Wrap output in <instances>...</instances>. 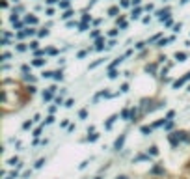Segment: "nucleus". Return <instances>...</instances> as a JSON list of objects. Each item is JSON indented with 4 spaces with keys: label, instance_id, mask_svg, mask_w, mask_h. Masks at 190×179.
Instances as JSON below:
<instances>
[{
    "label": "nucleus",
    "instance_id": "6e6552de",
    "mask_svg": "<svg viewBox=\"0 0 190 179\" xmlns=\"http://www.w3.org/2000/svg\"><path fill=\"white\" fill-rule=\"evenodd\" d=\"M116 120H117V116H116V114H114V116H110V120L106 121V129H110V127H112V123H114Z\"/></svg>",
    "mask_w": 190,
    "mask_h": 179
},
{
    "label": "nucleus",
    "instance_id": "a18cd8bd",
    "mask_svg": "<svg viewBox=\"0 0 190 179\" xmlns=\"http://www.w3.org/2000/svg\"><path fill=\"white\" fill-rule=\"evenodd\" d=\"M95 179H101V177H95Z\"/></svg>",
    "mask_w": 190,
    "mask_h": 179
},
{
    "label": "nucleus",
    "instance_id": "aec40b11",
    "mask_svg": "<svg viewBox=\"0 0 190 179\" xmlns=\"http://www.w3.org/2000/svg\"><path fill=\"white\" fill-rule=\"evenodd\" d=\"M103 62H104V60H97V62H93V64L89 65V69H93V67H97V65H99V64H103Z\"/></svg>",
    "mask_w": 190,
    "mask_h": 179
},
{
    "label": "nucleus",
    "instance_id": "20e7f679",
    "mask_svg": "<svg viewBox=\"0 0 190 179\" xmlns=\"http://www.w3.org/2000/svg\"><path fill=\"white\" fill-rule=\"evenodd\" d=\"M125 138H127V136H125V134H121V136H119V138L116 140V144H114V149H116V151H119V149L123 147V144H125Z\"/></svg>",
    "mask_w": 190,
    "mask_h": 179
},
{
    "label": "nucleus",
    "instance_id": "4468645a",
    "mask_svg": "<svg viewBox=\"0 0 190 179\" xmlns=\"http://www.w3.org/2000/svg\"><path fill=\"white\" fill-rule=\"evenodd\" d=\"M78 118H80V120H86V118H88V110H80V112H78Z\"/></svg>",
    "mask_w": 190,
    "mask_h": 179
},
{
    "label": "nucleus",
    "instance_id": "f03ea898",
    "mask_svg": "<svg viewBox=\"0 0 190 179\" xmlns=\"http://www.w3.org/2000/svg\"><path fill=\"white\" fill-rule=\"evenodd\" d=\"M186 80H190V71H188V73H186V75H185V77H183V78H179V80H175V82H173V88H181V86L185 84Z\"/></svg>",
    "mask_w": 190,
    "mask_h": 179
},
{
    "label": "nucleus",
    "instance_id": "7ed1b4c3",
    "mask_svg": "<svg viewBox=\"0 0 190 179\" xmlns=\"http://www.w3.org/2000/svg\"><path fill=\"white\" fill-rule=\"evenodd\" d=\"M54 92H56V88L52 86V88H48L47 92H43V101H51L52 99V95H54Z\"/></svg>",
    "mask_w": 190,
    "mask_h": 179
},
{
    "label": "nucleus",
    "instance_id": "39448f33",
    "mask_svg": "<svg viewBox=\"0 0 190 179\" xmlns=\"http://www.w3.org/2000/svg\"><path fill=\"white\" fill-rule=\"evenodd\" d=\"M145 71H147V73H157V64H149V65H145Z\"/></svg>",
    "mask_w": 190,
    "mask_h": 179
},
{
    "label": "nucleus",
    "instance_id": "412c9836",
    "mask_svg": "<svg viewBox=\"0 0 190 179\" xmlns=\"http://www.w3.org/2000/svg\"><path fill=\"white\" fill-rule=\"evenodd\" d=\"M164 172V168H160V166H157V168H153V174H162Z\"/></svg>",
    "mask_w": 190,
    "mask_h": 179
},
{
    "label": "nucleus",
    "instance_id": "2f4dec72",
    "mask_svg": "<svg viewBox=\"0 0 190 179\" xmlns=\"http://www.w3.org/2000/svg\"><path fill=\"white\" fill-rule=\"evenodd\" d=\"M39 134H41V127H37L36 131H34V136H36V138H37V136H39Z\"/></svg>",
    "mask_w": 190,
    "mask_h": 179
},
{
    "label": "nucleus",
    "instance_id": "9d476101",
    "mask_svg": "<svg viewBox=\"0 0 190 179\" xmlns=\"http://www.w3.org/2000/svg\"><path fill=\"white\" fill-rule=\"evenodd\" d=\"M151 131H153V127H149V125H144L142 127V133L144 134H151Z\"/></svg>",
    "mask_w": 190,
    "mask_h": 179
},
{
    "label": "nucleus",
    "instance_id": "f8f14e48",
    "mask_svg": "<svg viewBox=\"0 0 190 179\" xmlns=\"http://www.w3.org/2000/svg\"><path fill=\"white\" fill-rule=\"evenodd\" d=\"M26 23H28V24H36V23H37V19L34 17V15H32V17H26Z\"/></svg>",
    "mask_w": 190,
    "mask_h": 179
},
{
    "label": "nucleus",
    "instance_id": "473e14b6",
    "mask_svg": "<svg viewBox=\"0 0 190 179\" xmlns=\"http://www.w3.org/2000/svg\"><path fill=\"white\" fill-rule=\"evenodd\" d=\"M56 52H58V51H56V49H48V51H47V54H51V56H54Z\"/></svg>",
    "mask_w": 190,
    "mask_h": 179
},
{
    "label": "nucleus",
    "instance_id": "c756f323",
    "mask_svg": "<svg viewBox=\"0 0 190 179\" xmlns=\"http://www.w3.org/2000/svg\"><path fill=\"white\" fill-rule=\"evenodd\" d=\"M65 106L71 108V106H73V99H67V101H65Z\"/></svg>",
    "mask_w": 190,
    "mask_h": 179
},
{
    "label": "nucleus",
    "instance_id": "f704fd0d",
    "mask_svg": "<svg viewBox=\"0 0 190 179\" xmlns=\"http://www.w3.org/2000/svg\"><path fill=\"white\" fill-rule=\"evenodd\" d=\"M17 51H21V52H23V51H26V45H23V43H21V45L17 47Z\"/></svg>",
    "mask_w": 190,
    "mask_h": 179
},
{
    "label": "nucleus",
    "instance_id": "a211bd4d",
    "mask_svg": "<svg viewBox=\"0 0 190 179\" xmlns=\"http://www.w3.org/2000/svg\"><path fill=\"white\" fill-rule=\"evenodd\" d=\"M51 123H54V116H48V118L45 120V125H51Z\"/></svg>",
    "mask_w": 190,
    "mask_h": 179
},
{
    "label": "nucleus",
    "instance_id": "a878e982",
    "mask_svg": "<svg viewBox=\"0 0 190 179\" xmlns=\"http://www.w3.org/2000/svg\"><path fill=\"white\" fill-rule=\"evenodd\" d=\"M117 11H119L117 8H110V10H108V13H110V15H116V13H117Z\"/></svg>",
    "mask_w": 190,
    "mask_h": 179
},
{
    "label": "nucleus",
    "instance_id": "f257e3e1",
    "mask_svg": "<svg viewBox=\"0 0 190 179\" xmlns=\"http://www.w3.org/2000/svg\"><path fill=\"white\" fill-rule=\"evenodd\" d=\"M183 140H186V133H173V134H170V142H172V146H177L179 142H183Z\"/></svg>",
    "mask_w": 190,
    "mask_h": 179
},
{
    "label": "nucleus",
    "instance_id": "ddd939ff",
    "mask_svg": "<svg viewBox=\"0 0 190 179\" xmlns=\"http://www.w3.org/2000/svg\"><path fill=\"white\" fill-rule=\"evenodd\" d=\"M103 43H104V39L99 37V39H97V47H95V49H97V51H103Z\"/></svg>",
    "mask_w": 190,
    "mask_h": 179
},
{
    "label": "nucleus",
    "instance_id": "c03bdc74",
    "mask_svg": "<svg viewBox=\"0 0 190 179\" xmlns=\"http://www.w3.org/2000/svg\"><path fill=\"white\" fill-rule=\"evenodd\" d=\"M188 2V0H181V4H186Z\"/></svg>",
    "mask_w": 190,
    "mask_h": 179
},
{
    "label": "nucleus",
    "instance_id": "9b49d317",
    "mask_svg": "<svg viewBox=\"0 0 190 179\" xmlns=\"http://www.w3.org/2000/svg\"><path fill=\"white\" fill-rule=\"evenodd\" d=\"M131 116H132V112H129V110H123V112H121V118L123 120H129Z\"/></svg>",
    "mask_w": 190,
    "mask_h": 179
},
{
    "label": "nucleus",
    "instance_id": "bb28decb",
    "mask_svg": "<svg viewBox=\"0 0 190 179\" xmlns=\"http://www.w3.org/2000/svg\"><path fill=\"white\" fill-rule=\"evenodd\" d=\"M60 8H69V2H67V0H63V2H60Z\"/></svg>",
    "mask_w": 190,
    "mask_h": 179
},
{
    "label": "nucleus",
    "instance_id": "dca6fc26",
    "mask_svg": "<svg viewBox=\"0 0 190 179\" xmlns=\"http://www.w3.org/2000/svg\"><path fill=\"white\" fill-rule=\"evenodd\" d=\"M168 41H172V37H170V39H168V37H164V39H160V41H158V47H164V45L168 43Z\"/></svg>",
    "mask_w": 190,
    "mask_h": 179
},
{
    "label": "nucleus",
    "instance_id": "cd10ccee",
    "mask_svg": "<svg viewBox=\"0 0 190 179\" xmlns=\"http://www.w3.org/2000/svg\"><path fill=\"white\" fill-rule=\"evenodd\" d=\"M147 159H149V157H145V155H138L136 157V161H147Z\"/></svg>",
    "mask_w": 190,
    "mask_h": 179
},
{
    "label": "nucleus",
    "instance_id": "2eb2a0df",
    "mask_svg": "<svg viewBox=\"0 0 190 179\" xmlns=\"http://www.w3.org/2000/svg\"><path fill=\"white\" fill-rule=\"evenodd\" d=\"M149 153H151V155H158V147H157V146H151V147H149Z\"/></svg>",
    "mask_w": 190,
    "mask_h": 179
},
{
    "label": "nucleus",
    "instance_id": "4be33fe9",
    "mask_svg": "<svg viewBox=\"0 0 190 179\" xmlns=\"http://www.w3.org/2000/svg\"><path fill=\"white\" fill-rule=\"evenodd\" d=\"M10 164H11V166H15V164H19V159H17V157H13V159H10Z\"/></svg>",
    "mask_w": 190,
    "mask_h": 179
},
{
    "label": "nucleus",
    "instance_id": "72a5a7b5",
    "mask_svg": "<svg viewBox=\"0 0 190 179\" xmlns=\"http://www.w3.org/2000/svg\"><path fill=\"white\" fill-rule=\"evenodd\" d=\"M71 15H73V11H65V13H63V19H69Z\"/></svg>",
    "mask_w": 190,
    "mask_h": 179
},
{
    "label": "nucleus",
    "instance_id": "7c9ffc66",
    "mask_svg": "<svg viewBox=\"0 0 190 179\" xmlns=\"http://www.w3.org/2000/svg\"><path fill=\"white\" fill-rule=\"evenodd\" d=\"M24 80H30V82H34V80H36V78H34L32 75H24Z\"/></svg>",
    "mask_w": 190,
    "mask_h": 179
},
{
    "label": "nucleus",
    "instance_id": "1a4fd4ad",
    "mask_svg": "<svg viewBox=\"0 0 190 179\" xmlns=\"http://www.w3.org/2000/svg\"><path fill=\"white\" fill-rule=\"evenodd\" d=\"M97 138H99V134H97V133H91V134H88V142H95Z\"/></svg>",
    "mask_w": 190,
    "mask_h": 179
},
{
    "label": "nucleus",
    "instance_id": "423d86ee",
    "mask_svg": "<svg viewBox=\"0 0 190 179\" xmlns=\"http://www.w3.org/2000/svg\"><path fill=\"white\" fill-rule=\"evenodd\" d=\"M45 62H47V60H41V58H36V60L32 62V64L36 65V67H41V65H45Z\"/></svg>",
    "mask_w": 190,
    "mask_h": 179
},
{
    "label": "nucleus",
    "instance_id": "5701e85b",
    "mask_svg": "<svg viewBox=\"0 0 190 179\" xmlns=\"http://www.w3.org/2000/svg\"><path fill=\"white\" fill-rule=\"evenodd\" d=\"M30 127H32V120H30V121H24V123H23V129H30Z\"/></svg>",
    "mask_w": 190,
    "mask_h": 179
},
{
    "label": "nucleus",
    "instance_id": "6ab92c4d",
    "mask_svg": "<svg viewBox=\"0 0 190 179\" xmlns=\"http://www.w3.org/2000/svg\"><path fill=\"white\" fill-rule=\"evenodd\" d=\"M108 77H110V78H116V77H117V71H116V69H110Z\"/></svg>",
    "mask_w": 190,
    "mask_h": 179
},
{
    "label": "nucleus",
    "instance_id": "0eeeda50",
    "mask_svg": "<svg viewBox=\"0 0 190 179\" xmlns=\"http://www.w3.org/2000/svg\"><path fill=\"white\" fill-rule=\"evenodd\" d=\"M175 58H177L179 62H185L186 60V52H177V54H175Z\"/></svg>",
    "mask_w": 190,
    "mask_h": 179
},
{
    "label": "nucleus",
    "instance_id": "4c0bfd02",
    "mask_svg": "<svg viewBox=\"0 0 190 179\" xmlns=\"http://www.w3.org/2000/svg\"><path fill=\"white\" fill-rule=\"evenodd\" d=\"M121 92H123V93L129 92V84H123V86H121Z\"/></svg>",
    "mask_w": 190,
    "mask_h": 179
},
{
    "label": "nucleus",
    "instance_id": "393cba45",
    "mask_svg": "<svg viewBox=\"0 0 190 179\" xmlns=\"http://www.w3.org/2000/svg\"><path fill=\"white\" fill-rule=\"evenodd\" d=\"M43 77H45V78H51V77H54V73H51V71H45V73H43Z\"/></svg>",
    "mask_w": 190,
    "mask_h": 179
},
{
    "label": "nucleus",
    "instance_id": "b1692460",
    "mask_svg": "<svg viewBox=\"0 0 190 179\" xmlns=\"http://www.w3.org/2000/svg\"><path fill=\"white\" fill-rule=\"evenodd\" d=\"M43 164H45V159H39V161L36 162V168H41V166H43Z\"/></svg>",
    "mask_w": 190,
    "mask_h": 179
},
{
    "label": "nucleus",
    "instance_id": "79ce46f5",
    "mask_svg": "<svg viewBox=\"0 0 190 179\" xmlns=\"http://www.w3.org/2000/svg\"><path fill=\"white\" fill-rule=\"evenodd\" d=\"M24 34H26V36H32L34 30H32V28H28V30H24Z\"/></svg>",
    "mask_w": 190,
    "mask_h": 179
},
{
    "label": "nucleus",
    "instance_id": "a19ab883",
    "mask_svg": "<svg viewBox=\"0 0 190 179\" xmlns=\"http://www.w3.org/2000/svg\"><path fill=\"white\" fill-rule=\"evenodd\" d=\"M91 37H99V30H93V32H91Z\"/></svg>",
    "mask_w": 190,
    "mask_h": 179
},
{
    "label": "nucleus",
    "instance_id": "ea45409f",
    "mask_svg": "<svg viewBox=\"0 0 190 179\" xmlns=\"http://www.w3.org/2000/svg\"><path fill=\"white\" fill-rule=\"evenodd\" d=\"M86 54H88V51H80V52H78V58H84Z\"/></svg>",
    "mask_w": 190,
    "mask_h": 179
},
{
    "label": "nucleus",
    "instance_id": "c9c22d12",
    "mask_svg": "<svg viewBox=\"0 0 190 179\" xmlns=\"http://www.w3.org/2000/svg\"><path fill=\"white\" fill-rule=\"evenodd\" d=\"M173 116H175V112H173V110H170V112H168V116H166V118H168V120H172Z\"/></svg>",
    "mask_w": 190,
    "mask_h": 179
},
{
    "label": "nucleus",
    "instance_id": "f3484780",
    "mask_svg": "<svg viewBox=\"0 0 190 179\" xmlns=\"http://www.w3.org/2000/svg\"><path fill=\"white\" fill-rule=\"evenodd\" d=\"M62 78H63L62 71H56V73H54V80H62Z\"/></svg>",
    "mask_w": 190,
    "mask_h": 179
},
{
    "label": "nucleus",
    "instance_id": "37998d69",
    "mask_svg": "<svg viewBox=\"0 0 190 179\" xmlns=\"http://www.w3.org/2000/svg\"><path fill=\"white\" fill-rule=\"evenodd\" d=\"M117 179H127V177H125V175H119V177H117Z\"/></svg>",
    "mask_w": 190,
    "mask_h": 179
},
{
    "label": "nucleus",
    "instance_id": "c85d7f7f",
    "mask_svg": "<svg viewBox=\"0 0 190 179\" xmlns=\"http://www.w3.org/2000/svg\"><path fill=\"white\" fill-rule=\"evenodd\" d=\"M164 127H166V129H168V131H170V129H172V127H173V123H172V121H166V123H164Z\"/></svg>",
    "mask_w": 190,
    "mask_h": 179
},
{
    "label": "nucleus",
    "instance_id": "e433bc0d",
    "mask_svg": "<svg viewBox=\"0 0 190 179\" xmlns=\"http://www.w3.org/2000/svg\"><path fill=\"white\" fill-rule=\"evenodd\" d=\"M39 36H41V37H45V36H48V30H41V32H39Z\"/></svg>",
    "mask_w": 190,
    "mask_h": 179
},
{
    "label": "nucleus",
    "instance_id": "58836bf2",
    "mask_svg": "<svg viewBox=\"0 0 190 179\" xmlns=\"http://www.w3.org/2000/svg\"><path fill=\"white\" fill-rule=\"evenodd\" d=\"M86 166H88V161H84V162H80V166H78V168H80V170H84Z\"/></svg>",
    "mask_w": 190,
    "mask_h": 179
}]
</instances>
